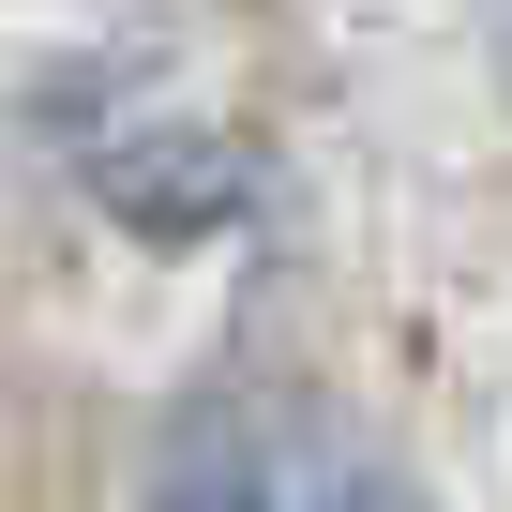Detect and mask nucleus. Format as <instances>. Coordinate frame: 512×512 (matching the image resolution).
<instances>
[{"label": "nucleus", "mask_w": 512, "mask_h": 512, "mask_svg": "<svg viewBox=\"0 0 512 512\" xmlns=\"http://www.w3.org/2000/svg\"><path fill=\"white\" fill-rule=\"evenodd\" d=\"M136 512H407V497H392V467L332 407H302V392H226V407H181L166 422Z\"/></svg>", "instance_id": "1"}]
</instances>
